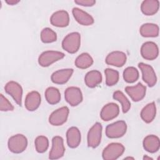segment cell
Instances as JSON below:
<instances>
[{
    "label": "cell",
    "mask_w": 160,
    "mask_h": 160,
    "mask_svg": "<svg viewBox=\"0 0 160 160\" xmlns=\"http://www.w3.org/2000/svg\"><path fill=\"white\" fill-rule=\"evenodd\" d=\"M81 46V35L78 32H72L66 35L62 41V48L70 54L76 53Z\"/></svg>",
    "instance_id": "cell-1"
},
{
    "label": "cell",
    "mask_w": 160,
    "mask_h": 160,
    "mask_svg": "<svg viewBox=\"0 0 160 160\" xmlns=\"http://www.w3.org/2000/svg\"><path fill=\"white\" fill-rule=\"evenodd\" d=\"M28 146L26 137L21 134H17L10 137L8 141L9 150L15 154L22 152Z\"/></svg>",
    "instance_id": "cell-2"
},
{
    "label": "cell",
    "mask_w": 160,
    "mask_h": 160,
    "mask_svg": "<svg viewBox=\"0 0 160 160\" xmlns=\"http://www.w3.org/2000/svg\"><path fill=\"white\" fill-rule=\"evenodd\" d=\"M124 150L125 148L122 144L112 142L103 149L102 157L104 160H115L122 155Z\"/></svg>",
    "instance_id": "cell-3"
},
{
    "label": "cell",
    "mask_w": 160,
    "mask_h": 160,
    "mask_svg": "<svg viewBox=\"0 0 160 160\" xmlns=\"http://www.w3.org/2000/svg\"><path fill=\"white\" fill-rule=\"evenodd\" d=\"M65 54L57 51H46L42 52L38 58V63L42 67H48L52 63L62 59Z\"/></svg>",
    "instance_id": "cell-4"
},
{
    "label": "cell",
    "mask_w": 160,
    "mask_h": 160,
    "mask_svg": "<svg viewBox=\"0 0 160 160\" xmlns=\"http://www.w3.org/2000/svg\"><path fill=\"white\" fill-rule=\"evenodd\" d=\"M127 131V124L124 121H118L108 125L106 128V135L108 138L114 139L123 136Z\"/></svg>",
    "instance_id": "cell-5"
},
{
    "label": "cell",
    "mask_w": 160,
    "mask_h": 160,
    "mask_svg": "<svg viewBox=\"0 0 160 160\" xmlns=\"http://www.w3.org/2000/svg\"><path fill=\"white\" fill-rule=\"evenodd\" d=\"M102 127L100 122H96L89 130L87 136L88 146L92 148H97L101 141Z\"/></svg>",
    "instance_id": "cell-6"
},
{
    "label": "cell",
    "mask_w": 160,
    "mask_h": 160,
    "mask_svg": "<svg viewBox=\"0 0 160 160\" xmlns=\"http://www.w3.org/2000/svg\"><path fill=\"white\" fill-rule=\"evenodd\" d=\"M69 110L67 106H62L54 111L49 117V122L52 126H61L68 119Z\"/></svg>",
    "instance_id": "cell-7"
},
{
    "label": "cell",
    "mask_w": 160,
    "mask_h": 160,
    "mask_svg": "<svg viewBox=\"0 0 160 160\" xmlns=\"http://www.w3.org/2000/svg\"><path fill=\"white\" fill-rule=\"evenodd\" d=\"M138 67L142 72V80L149 87H153L157 82V77L152 67L144 62H139Z\"/></svg>",
    "instance_id": "cell-8"
},
{
    "label": "cell",
    "mask_w": 160,
    "mask_h": 160,
    "mask_svg": "<svg viewBox=\"0 0 160 160\" xmlns=\"http://www.w3.org/2000/svg\"><path fill=\"white\" fill-rule=\"evenodd\" d=\"M64 98L71 106H76L82 101V94L80 88L75 86L68 88L64 91Z\"/></svg>",
    "instance_id": "cell-9"
},
{
    "label": "cell",
    "mask_w": 160,
    "mask_h": 160,
    "mask_svg": "<svg viewBox=\"0 0 160 160\" xmlns=\"http://www.w3.org/2000/svg\"><path fill=\"white\" fill-rule=\"evenodd\" d=\"M65 148L62 137L56 136L52 139V147L49 154L50 159H58L64 156Z\"/></svg>",
    "instance_id": "cell-10"
},
{
    "label": "cell",
    "mask_w": 160,
    "mask_h": 160,
    "mask_svg": "<svg viewBox=\"0 0 160 160\" xmlns=\"http://www.w3.org/2000/svg\"><path fill=\"white\" fill-rule=\"evenodd\" d=\"M4 90L6 93L11 96V97L19 106H21L22 88L18 82L13 81H9L5 85Z\"/></svg>",
    "instance_id": "cell-11"
},
{
    "label": "cell",
    "mask_w": 160,
    "mask_h": 160,
    "mask_svg": "<svg viewBox=\"0 0 160 160\" xmlns=\"http://www.w3.org/2000/svg\"><path fill=\"white\" fill-rule=\"evenodd\" d=\"M141 54L146 60H154L159 55V48L157 44L152 41H147L141 48Z\"/></svg>",
    "instance_id": "cell-12"
},
{
    "label": "cell",
    "mask_w": 160,
    "mask_h": 160,
    "mask_svg": "<svg viewBox=\"0 0 160 160\" xmlns=\"http://www.w3.org/2000/svg\"><path fill=\"white\" fill-rule=\"evenodd\" d=\"M51 24L56 27L64 28L69 25V16L64 10H59L54 12L50 18Z\"/></svg>",
    "instance_id": "cell-13"
},
{
    "label": "cell",
    "mask_w": 160,
    "mask_h": 160,
    "mask_svg": "<svg viewBox=\"0 0 160 160\" xmlns=\"http://www.w3.org/2000/svg\"><path fill=\"white\" fill-rule=\"evenodd\" d=\"M125 91L133 101L138 102L145 97L146 88L141 82H138L135 86H126Z\"/></svg>",
    "instance_id": "cell-14"
},
{
    "label": "cell",
    "mask_w": 160,
    "mask_h": 160,
    "mask_svg": "<svg viewBox=\"0 0 160 160\" xmlns=\"http://www.w3.org/2000/svg\"><path fill=\"white\" fill-rule=\"evenodd\" d=\"M127 57L126 54L119 51H115L110 52L106 56L105 59L106 63L108 65L116 66V67H122L126 62Z\"/></svg>",
    "instance_id": "cell-15"
},
{
    "label": "cell",
    "mask_w": 160,
    "mask_h": 160,
    "mask_svg": "<svg viewBox=\"0 0 160 160\" xmlns=\"http://www.w3.org/2000/svg\"><path fill=\"white\" fill-rule=\"evenodd\" d=\"M119 113V108L114 102H109L102 108L100 117L104 121H109L116 118Z\"/></svg>",
    "instance_id": "cell-16"
},
{
    "label": "cell",
    "mask_w": 160,
    "mask_h": 160,
    "mask_svg": "<svg viewBox=\"0 0 160 160\" xmlns=\"http://www.w3.org/2000/svg\"><path fill=\"white\" fill-rule=\"evenodd\" d=\"M41 102V98L40 94L38 91H32L26 95L24 105L27 110L34 111L39 107Z\"/></svg>",
    "instance_id": "cell-17"
},
{
    "label": "cell",
    "mask_w": 160,
    "mask_h": 160,
    "mask_svg": "<svg viewBox=\"0 0 160 160\" xmlns=\"http://www.w3.org/2000/svg\"><path fill=\"white\" fill-rule=\"evenodd\" d=\"M74 70L71 68L62 69L54 72L51 77L53 83L63 84L66 83L71 77Z\"/></svg>",
    "instance_id": "cell-18"
},
{
    "label": "cell",
    "mask_w": 160,
    "mask_h": 160,
    "mask_svg": "<svg viewBox=\"0 0 160 160\" xmlns=\"http://www.w3.org/2000/svg\"><path fill=\"white\" fill-rule=\"evenodd\" d=\"M72 13L75 20L81 25L90 26L94 22V18L91 15L78 8H74L72 10Z\"/></svg>",
    "instance_id": "cell-19"
},
{
    "label": "cell",
    "mask_w": 160,
    "mask_h": 160,
    "mask_svg": "<svg viewBox=\"0 0 160 160\" xmlns=\"http://www.w3.org/2000/svg\"><path fill=\"white\" fill-rule=\"evenodd\" d=\"M66 139L67 144L69 148H77L79 145L81 139V132L79 129L74 126L69 128L66 132Z\"/></svg>",
    "instance_id": "cell-20"
},
{
    "label": "cell",
    "mask_w": 160,
    "mask_h": 160,
    "mask_svg": "<svg viewBox=\"0 0 160 160\" xmlns=\"http://www.w3.org/2000/svg\"><path fill=\"white\" fill-rule=\"evenodd\" d=\"M142 144L144 149L146 151L150 153H154L159 149V139L157 136L153 134L148 135L144 138Z\"/></svg>",
    "instance_id": "cell-21"
},
{
    "label": "cell",
    "mask_w": 160,
    "mask_h": 160,
    "mask_svg": "<svg viewBox=\"0 0 160 160\" xmlns=\"http://www.w3.org/2000/svg\"><path fill=\"white\" fill-rule=\"evenodd\" d=\"M102 74L99 71L92 70L85 75L84 82L88 87L93 88L98 86L102 82Z\"/></svg>",
    "instance_id": "cell-22"
},
{
    "label": "cell",
    "mask_w": 160,
    "mask_h": 160,
    "mask_svg": "<svg viewBox=\"0 0 160 160\" xmlns=\"http://www.w3.org/2000/svg\"><path fill=\"white\" fill-rule=\"evenodd\" d=\"M156 107L154 102L148 103L141 111V118L146 123L151 122L156 117Z\"/></svg>",
    "instance_id": "cell-23"
},
{
    "label": "cell",
    "mask_w": 160,
    "mask_h": 160,
    "mask_svg": "<svg viewBox=\"0 0 160 160\" xmlns=\"http://www.w3.org/2000/svg\"><path fill=\"white\" fill-rule=\"evenodd\" d=\"M159 1L158 0H145L141 5L142 12L146 16L155 14L159 10Z\"/></svg>",
    "instance_id": "cell-24"
},
{
    "label": "cell",
    "mask_w": 160,
    "mask_h": 160,
    "mask_svg": "<svg viewBox=\"0 0 160 160\" xmlns=\"http://www.w3.org/2000/svg\"><path fill=\"white\" fill-rule=\"evenodd\" d=\"M139 32L142 37L155 38L159 35V26L153 23H145L140 27Z\"/></svg>",
    "instance_id": "cell-25"
},
{
    "label": "cell",
    "mask_w": 160,
    "mask_h": 160,
    "mask_svg": "<svg viewBox=\"0 0 160 160\" xmlns=\"http://www.w3.org/2000/svg\"><path fill=\"white\" fill-rule=\"evenodd\" d=\"M93 64V59L87 52H83L79 55L75 60V65L77 68L82 69L89 68Z\"/></svg>",
    "instance_id": "cell-26"
},
{
    "label": "cell",
    "mask_w": 160,
    "mask_h": 160,
    "mask_svg": "<svg viewBox=\"0 0 160 160\" xmlns=\"http://www.w3.org/2000/svg\"><path fill=\"white\" fill-rule=\"evenodd\" d=\"M45 98L50 104H56L61 101V94L59 89L55 87H49L45 91Z\"/></svg>",
    "instance_id": "cell-27"
},
{
    "label": "cell",
    "mask_w": 160,
    "mask_h": 160,
    "mask_svg": "<svg viewBox=\"0 0 160 160\" xmlns=\"http://www.w3.org/2000/svg\"><path fill=\"white\" fill-rule=\"evenodd\" d=\"M112 96L115 100H117L121 104L122 112H128L131 108V102L124 93L122 91L118 90L113 93Z\"/></svg>",
    "instance_id": "cell-28"
},
{
    "label": "cell",
    "mask_w": 160,
    "mask_h": 160,
    "mask_svg": "<svg viewBox=\"0 0 160 160\" xmlns=\"http://www.w3.org/2000/svg\"><path fill=\"white\" fill-rule=\"evenodd\" d=\"M123 79L128 83L136 82L139 78V72L134 67H128L123 71Z\"/></svg>",
    "instance_id": "cell-29"
},
{
    "label": "cell",
    "mask_w": 160,
    "mask_h": 160,
    "mask_svg": "<svg viewBox=\"0 0 160 160\" xmlns=\"http://www.w3.org/2000/svg\"><path fill=\"white\" fill-rule=\"evenodd\" d=\"M106 75V84L108 86L115 85L119 81V74L116 70L110 68H106L104 70Z\"/></svg>",
    "instance_id": "cell-30"
},
{
    "label": "cell",
    "mask_w": 160,
    "mask_h": 160,
    "mask_svg": "<svg viewBox=\"0 0 160 160\" xmlns=\"http://www.w3.org/2000/svg\"><path fill=\"white\" fill-rule=\"evenodd\" d=\"M41 40L44 43L53 42L57 40V34L51 28H45L41 32Z\"/></svg>",
    "instance_id": "cell-31"
},
{
    "label": "cell",
    "mask_w": 160,
    "mask_h": 160,
    "mask_svg": "<svg viewBox=\"0 0 160 160\" xmlns=\"http://www.w3.org/2000/svg\"><path fill=\"white\" fill-rule=\"evenodd\" d=\"M34 144L36 151L39 153H43L49 147V140L44 136H39L36 138Z\"/></svg>",
    "instance_id": "cell-32"
},
{
    "label": "cell",
    "mask_w": 160,
    "mask_h": 160,
    "mask_svg": "<svg viewBox=\"0 0 160 160\" xmlns=\"http://www.w3.org/2000/svg\"><path fill=\"white\" fill-rule=\"evenodd\" d=\"M0 110L1 111H11L14 110V106L2 94H0Z\"/></svg>",
    "instance_id": "cell-33"
},
{
    "label": "cell",
    "mask_w": 160,
    "mask_h": 160,
    "mask_svg": "<svg viewBox=\"0 0 160 160\" xmlns=\"http://www.w3.org/2000/svg\"><path fill=\"white\" fill-rule=\"evenodd\" d=\"M74 2L82 6L90 7V6H94L96 4V1L94 0H75Z\"/></svg>",
    "instance_id": "cell-34"
},
{
    "label": "cell",
    "mask_w": 160,
    "mask_h": 160,
    "mask_svg": "<svg viewBox=\"0 0 160 160\" xmlns=\"http://www.w3.org/2000/svg\"><path fill=\"white\" fill-rule=\"evenodd\" d=\"M19 2H20L19 0H6V2L7 4H8L9 5H12V6L16 4Z\"/></svg>",
    "instance_id": "cell-35"
},
{
    "label": "cell",
    "mask_w": 160,
    "mask_h": 160,
    "mask_svg": "<svg viewBox=\"0 0 160 160\" xmlns=\"http://www.w3.org/2000/svg\"><path fill=\"white\" fill-rule=\"evenodd\" d=\"M143 159H144V160H149V159L152 160V158H150V157H149V156H144L143 157Z\"/></svg>",
    "instance_id": "cell-36"
},
{
    "label": "cell",
    "mask_w": 160,
    "mask_h": 160,
    "mask_svg": "<svg viewBox=\"0 0 160 160\" xmlns=\"http://www.w3.org/2000/svg\"><path fill=\"white\" fill-rule=\"evenodd\" d=\"M134 159L133 158H131V157H127V158H124V159Z\"/></svg>",
    "instance_id": "cell-37"
}]
</instances>
